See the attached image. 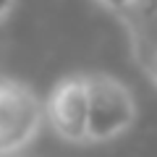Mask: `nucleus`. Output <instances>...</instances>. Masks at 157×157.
I'll return each instance as SVG.
<instances>
[{
    "instance_id": "obj_1",
    "label": "nucleus",
    "mask_w": 157,
    "mask_h": 157,
    "mask_svg": "<svg viewBox=\"0 0 157 157\" xmlns=\"http://www.w3.org/2000/svg\"><path fill=\"white\" fill-rule=\"evenodd\" d=\"M89 78V141H110L136 123V100L131 89L110 73H86Z\"/></svg>"
},
{
    "instance_id": "obj_2",
    "label": "nucleus",
    "mask_w": 157,
    "mask_h": 157,
    "mask_svg": "<svg viewBox=\"0 0 157 157\" xmlns=\"http://www.w3.org/2000/svg\"><path fill=\"white\" fill-rule=\"evenodd\" d=\"M45 115L52 131L63 141L86 144L89 141V78L86 73H73L60 78L47 94Z\"/></svg>"
},
{
    "instance_id": "obj_3",
    "label": "nucleus",
    "mask_w": 157,
    "mask_h": 157,
    "mask_svg": "<svg viewBox=\"0 0 157 157\" xmlns=\"http://www.w3.org/2000/svg\"><path fill=\"white\" fill-rule=\"evenodd\" d=\"M45 105L29 86L18 81H0V155L26 147L39 131Z\"/></svg>"
},
{
    "instance_id": "obj_4",
    "label": "nucleus",
    "mask_w": 157,
    "mask_h": 157,
    "mask_svg": "<svg viewBox=\"0 0 157 157\" xmlns=\"http://www.w3.org/2000/svg\"><path fill=\"white\" fill-rule=\"evenodd\" d=\"M139 58V63H141V68L147 71V76L152 78L157 84V47H152V50H147V52H141V55H136Z\"/></svg>"
},
{
    "instance_id": "obj_5",
    "label": "nucleus",
    "mask_w": 157,
    "mask_h": 157,
    "mask_svg": "<svg viewBox=\"0 0 157 157\" xmlns=\"http://www.w3.org/2000/svg\"><path fill=\"white\" fill-rule=\"evenodd\" d=\"M94 3H100L102 8H107L113 13H131L139 0H94Z\"/></svg>"
},
{
    "instance_id": "obj_6",
    "label": "nucleus",
    "mask_w": 157,
    "mask_h": 157,
    "mask_svg": "<svg viewBox=\"0 0 157 157\" xmlns=\"http://www.w3.org/2000/svg\"><path fill=\"white\" fill-rule=\"evenodd\" d=\"M11 8H13V0H0V21L11 13Z\"/></svg>"
}]
</instances>
